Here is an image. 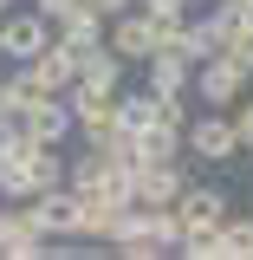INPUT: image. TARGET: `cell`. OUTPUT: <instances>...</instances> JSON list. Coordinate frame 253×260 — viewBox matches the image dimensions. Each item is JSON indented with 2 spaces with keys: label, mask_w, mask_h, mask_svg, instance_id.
I'll list each match as a JSON object with an SVG mask.
<instances>
[{
  "label": "cell",
  "mask_w": 253,
  "mask_h": 260,
  "mask_svg": "<svg viewBox=\"0 0 253 260\" xmlns=\"http://www.w3.org/2000/svg\"><path fill=\"white\" fill-rule=\"evenodd\" d=\"M52 46V20L39 13V7H13V13H0V59L7 65H26V59H39Z\"/></svg>",
  "instance_id": "6da1fadb"
},
{
  "label": "cell",
  "mask_w": 253,
  "mask_h": 260,
  "mask_svg": "<svg viewBox=\"0 0 253 260\" xmlns=\"http://www.w3.org/2000/svg\"><path fill=\"white\" fill-rule=\"evenodd\" d=\"M104 46H111L124 65H143V59L162 46V32H156V20H150L143 7H124V13H111V20H104Z\"/></svg>",
  "instance_id": "7a4b0ae2"
},
{
  "label": "cell",
  "mask_w": 253,
  "mask_h": 260,
  "mask_svg": "<svg viewBox=\"0 0 253 260\" xmlns=\"http://www.w3.org/2000/svg\"><path fill=\"white\" fill-rule=\"evenodd\" d=\"M247 85H253V72H240V65H234V59H221V52H214V59H201V65L189 72V91L201 98L208 111H227V104L247 91Z\"/></svg>",
  "instance_id": "3957f363"
},
{
  "label": "cell",
  "mask_w": 253,
  "mask_h": 260,
  "mask_svg": "<svg viewBox=\"0 0 253 260\" xmlns=\"http://www.w3.org/2000/svg\"><path fill=\"white\" fill-rule=\"evenodd\" d=\"M182 143H189L201 162H240V137H234V124H227V111H208V117H189L182 124Z\"/></svg>",
  "instance_id": "277c9868"
},
{
  "label": "cell",
  "mask_w": 253,
  "mask_h": 260,
  "mask_svg": "<svg viewBox=\"0 0 253 260\" xmlns=\"http://www.w3.org/2000/svg\"><path fill=\"white\" fill-rule=\"evenodd\" d=\"M182 162H136L130 169V208H175L182 195Z\"/></svg>",
  "instance_id": "5b68a950"
},
{
  "label": "cell",
  "mask_w": 253,
  "mask_h": 260,
  "mask_svg": "<svg viewBox=\"0 0 253 260\" xmlns=\"http://www.w3.org/2000/svg\"><path fill=\"white\" fill-rule=\"evenodd\" d=\"M227 215H234V202H227L221 182H182V195H175V221L182 228H221Z\"/></svg>",
  "instance_id": "8992f818"
},
{
  "label": "cell",
  "mask_w": 253,
  "mask_h": 260,
  "mask_svg": "<svg viewBox=\"0 0 253 260\" xmlns=\"http://www.w3.org/2000/svg\"><path fill=\"white\" fill-rule=\"evenodd\" d=\"M0 254H7V260H39V254H52V241L39 234V221H32L26 202L0 208Z\"/></svg>",
  "instance_id": "52a82bcc"
},
{
  "label": "cell",
  "mask_w": 253,
  "mask_h": 260,
  "mask_svg": "<svg viewBox=\"0 0 253 260\" xmlns=\"http://www.w3.org/2000/svg\"><path fill=\"white\" fill-rule=\"evenodd\" d=\"M32 221H39V234L52 241V247H65V241H78V208H71V189H39L26 195Z\"/></svg>",
  "instance_id": "ba28073f"
},
{
  "label": "cell",
  "mask_w": 253,
  "mask_h": 260,
  "mask_svg": "<svg viewBox=\"0 0 253 260\" xmlns=\"http://www.w3.org/2000/svg\"><path fill=\"white\" fill-rule=\"evenodd\" d=\"M20 130H26L32 143H52L59 150L65 137H71V104L65 98H32L26 111H20Z\"/></svg>",
  "instance_id": "9c48e42d"
},
{
  "label": "cell",
  "mask_w": 253,
  "mask_h": 260,
  "mask_svg": "<svg viewBox=\"0 0 253 260\" xmlns=\"http://www.w3.org/2000/svg\"><path fill=\"white\" fill-rule=\"evenodd\" d=\"M52 39L71 46V52H91V46H104V13H91L85 0H71L59 20H52Z\"/></svg>",
  "instance_id": "30bf717a"
},
{
  "label": "cell",
  "mask_w": 253,
  "mask_h": 260,
  "mask_svg": "<svg viewBox=\"0 0 253 260\" xmlns=\"http://www.w3.org/2000/svg\"><path fill=\"white\" fill-rule=\"evenodd\" d=\"M143 72H150V91H189V72L195 65L182 59V52H175V46H156V52H150V59H143Z\"/></svg>",
  "instance_id": "8fae6325"
},
{
  "label": "cell",
  "mask_w": 253,
  "mask_h": 260,
  "mask_svg": "<svg viewBox=\"0 0 253 260\" xmlns=\"http://www.w3.org/2000/svg\"><path fill=\"white\" fill-rule=\"evenodd\" d=\"M156 91H150V85H143V91H117V124L124 130H143V124H156Z\"/></svg>",
  "instance_id": "7c38bea8"
},
{
  "label": "cell",
  "mask_w": 253,
  "mask_h": 260,
  "mask_svg": "<svg viewBox=\"0 0 253 260\" xmlns=\"http://www.w3.org/2000/svg\"><path fill=\"white\" fill-rule=\"evenodd\" d=\"M214 241H221V260H253V221H240V215H227Z\"/></svg>",
  "instance_id": "4fadbf2b"
},
{
  "label": "cell",
  "mask_w": 253,
  "mask_h": 260,
  "mask_svg": "<svg viewBox=\"0 0 253 260\" xmlns=\"http://www.w3.org/2000/svg\"><path fill=\"white\" fill-rule=\"evenodd\" d=\"M227 124H234V137H240V156L253 150V91H240L234 104H227Z\"/></svg>",
  "instance_id": "5bb4252c"
},
{
  "label": "cell",
  "mask_w": 253,
  "mask_h": 260,
  "mask_svg": "<svg viewBox=\"0 0 253 260\" xmlns=\"http://www.w3.org/2000/svg\"><path fill=\"white\" fill-rule=\"evenodd\" d=\"M136 7H143L150 20H189L195 13V0H136Z\"/></svg>",
  "instance_id": "9a60e30c"
},
{
  "label": "cell",
  "mask_w": 253,
  "mask_h": 260,
  "mask_svg": "<svg viewBox=\"0 0 253 260\" xmlns=\"http://www.w3.org/2000/svg\"><path fill=\"white\" fill-rule=\"evenodd\" d=\"M26 7H39L46 20H59V13H65V7H71V0H26Z\"/></svg>",
  "instance_id": "2e32d148"
},
{
  "label": "cell",
  "mask_w": 253,
  "mask_h": 260,
  "mask_svg": "<svg viewBox=\"0 0 253 260\" xmlns=\"http://www.w3.org/2000/svg\"><path fill=\"white\" fill-rule=\"evenodd\" d=\"M13 7H20V0H0V13H13Z\"/></svg>",
  "instance_id": "e0dca14e"
},
{
  "label": "cell",
  "mask_w": 253,
  "mask_h": 260,
  "mask_svg": "<svg viewBox=\"0 0 253 260\" xmlns=\"http://www.w3.org/2000/svg\"><path fill=\"white\" fill-rule=\"evenodd\" d=\"M0 65H7V59H0Z\"/></svg>",
  "instance_id": "ac0fdd59"
}]
</instances>
